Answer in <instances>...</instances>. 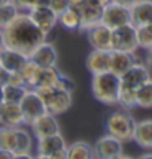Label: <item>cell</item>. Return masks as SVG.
<instances>
[{
	"mask_svg": "<svg viewBox=\"0 0 152 159\" xmlns=\"http://www.w3.org/2000/svg\"><path fill=\"white\" fill-rule=\"evenodd\" d=\"M136 105L139 108H145V110L152 108V77L137 89Z\"/></svg>",
	"mask_w": 152,
	"mask_h": 159,
	"instance_id": "26",
	"label": "cell"
},
{
	"mask_svg": "<svg viewBox=\"0 0 152 159\" xmlns=\"http://www.w3.org/2000/svg\"><path fill=\"white\" fill-rule=\"evenodd\" d=\"M119 85H121L119 75H116L111 70L93 74L92 82H90L92 93H93V97H95V100H98V102L103 103V105H108V107L118 105Z\"/></svg>",
	"mask_w": 152,
	"mask_h": 159,
	"instance_id": "2",
	"label": "cell"
},
{
	"mask_svg": "<svg viewBox=\"0 0 152 159\" xmlns=\"http://www.w3.org/2000/svg\"><path fill=\"white\" fill-rule=\"evenodd\" d=\"M36 7H49V0H36Z\"/></svg>",
	"mask_w": 152,
	"mask_h": 159,
	"instance_id": "41",
	"label": "cell"
},
{
	"mask_svg": "<svg viewBox=\"0 0 152 159\" xmlns=\"http://www.w3.org/2000/svg\"><path fill=\"white\" fill-rule=\"evenodd\" d=\"M84 2H85V0H69V3H71V5H80Z\"/></svg>",
	"mask_w": 152,
	"mask_h": 159,
	"instance_id": "44",
	"label": "cell"
},
{
	"mask_svg": "<svg viewBox=\"0 0 152 159\" xmlns=\"http://www.w3.org/2000/svg\"><path fill=\"white\" fill-rule=\"evenodd\" d=\"M31 133L34 139H43L46 136H51V134L61 133V125L57 121V116L49 113V111H44L43 115H39L36 120H33L30 125Z\"/></svg>",
	"mask_w": 152,
	"mask_h": 159,
	"instance_id": "9",
	"label": "cell"
},
{
	"mask_svg": "<svg viewBox=\"0 0 152 159\" xmlns=\"http://www.w3.org/2000/svg\"><path fill=\"white\" fill-rule=\"evenodd\" d=\"M20 107L25 116V125H30L33 120H36L39 115H43L44 111H48L43 103V100L39 98V95L36 93L34 89H28L26 93L23 95V98L20 100Z\"/></svg>",
	"mask_w": 152,
	"mask_h": 159,
	"instance_id": "10",
	"label": "cell"
},
{
	"mask_svg": "<svg viewBox=\"0 0 152 159\" xmlns=\"http://www.w3.org/2000/svg\"><path fill=\"white\" fill-rule=\"evenodd\" d=\"M145 64L150 67V70H152V48L150 49H147V54H145Z\"/></svg>",
	"mask_w": 152,
	"mask_h": 159,
	"instance_id": "39",
	"label": "cell"
},
{
	"mask_svg": "<svg viewBox=\"0 0 152 159\" xmlns=\"http://www.w3.org/2000/svg\"><path fill=\"white\" fill-rule=\"evenodd\" d=\"M5 2H10V0H0V5H2V3H5Z\"/></svg>",
	"mask_w": 152,
	"mask_h": 159,
	"instance_id": "46",
	"label": "cell"
},
{
	"mask_svg": "<svg viewBox=\"0 0 152 159\" xmlns=\"http://www.w3.org/2000/svg\"><path fill=\"white\" fill-rule=\"evenodd\" d=\"M38 67H39L38 64L34 62L33 59H30V57H28L26 62L23 64V67L20 69L21 77H23V80H25V85L28 87V89H31V85H33V80H34V75H36Z\"/></svg>",
	"mask_w": 152,
	"mask_h": 159,
	"instance_id": "31",
	"label": "cell"
},
{
	"mask_svg": "<svg viewBox=\"0 0 152 159\" xmlns=\"http://www.w3.org/2000/svg\"><path fill=\"white\" fill-rule=\"evenodd\" d=\"M5 84H11V85H25V80L21 77V72L16 70V72H7V79H5Z\"/></svg>",
	"mask_w": 152,
	"mask_h": 159,
	"instance_id": "34",
	"label": "cell"
},
{
	"mask_svg": "<svg viewBox=\"0 0 152 159\" xmlns=\"http://www.w3.org/2000/svg\"><path fill=\"white\" fill-rule=\"evenodd\" d=\"M0 148L11 154L18 151V126H0Z\"/></svg>",
	"mask_w": 152,
	"mask_h": 159,
	"instance_id": "24",
	"label": "cell"
},
{
	"mask_svg": "<svg viewBox=\"0 0 152 159\" xmlns=\"http://www.w3.org/2000/svg\"><path fill=\"white\" fill-rule=\"evenodd\" d=\"M129 10H131V23L134 26L152 23V0H139Z\"/></svg>",
	"mask_w": 152,
	"mask_h": 159,
	"instance_id": "22",
	"label": "cell"
},
{
	"mask_svg": "<svg viewBox=\"0 0 152 159\" xmlns=\"http://www.w3.org/2000/svg\"><path fill=\"white\" fill-rule=\"evenodd\" d=\"M56 87H59V89H62V90H67V92H74V89H75V84H74V80L71 79V77H67V75H61V79L57 80V84H56Z\"/></svg>",
	"mask_w": 152,
	"mask_h": 159,
	"instance_id": "33",
	"label": "cell"
},
{
	"mask_svg": "<svg viewBox=\"0 0 152 159\" xmlns=\"http://www.w3.org/2000/svg\"><path fill=\"white\" fill-rule=\"evenodd\" d=\"M136 36H137V44L141 49H150L152 48V23L136 26Z\"/></svg>",
	"mask_w": 152,
	"mask_h": 159,
	"instance_id": "29",
	"label": "cell"
},
{
	"mask_svg": "<svg viewBox=\"0 0 152 159\" xmlns=\"http://www.w3.org/2000/svg\"><path fill=\"white\" fill-rule=\"evenodd\" d=\"M93 146L87 141H74L72 144H67V159H92Z\"/></svg>",
	"mask_w": 152,
	"mask_h": 159,
	"instance_id": "25",
	"label": "cell"
},
{
	"mask_svg": "<svg viewBox=\"0 0 152 159\" xmlns=\"http://www.w3.org/2000/svg\"><path fill=\"white\" fill-rule=\"evenodd\" d=\"M134 126H136V120H134L131 110H124L121 107L115 111H110L105 120V131L121 139L123 143L132 141Z\"/></svg>",
	"mask_w": 152,
	"mask_h": 159,
	"instance_id": "3",
	"label": "cell"
},
{
	"mask_svg": "<svg viewBox=\"0 0 152 159\" xmlns=\"http://www.w3.org/2000/svg\"><path fill=\"white\" fill-rule=\"evenodd\" d=\"M152 77V70L145 62L137 61L136 64H132V67L129 70H126L124 74L121 75V85L131 87V89L137 90L142 84H145L149 79Z\"/></svg>",
	"mask_w": 152,
	"mask_h": 159,
	"instance_id": "11",
	"label": "cell"
},
{
	"mask_svg": "<svg viewBox=\"0 0 152 159\" xmlns=\"http://www.w3.org/2000/svg\"><path fill=\"white\" fill-rule=\"evenodd\" d=\"M90 2H95V3H98V5H102V7H105V5L110 3L111 0H90Z\"/></svg>",
	"mask_w": 152,
	"mask_h": 159,
	"instance_id": "43",
	"label": "cell"
},
{
	"mask_svg": "<svg viewBox=\"0 0 152 159\" xmlns=\"http://www.w3.org/2000/svg\"><path fill=\"white\" fill-rule=\"evenodd\" d=\"M5 38H3V31H2V28H0V51H2L3 48H5Z\"/></svg>",
	"mask_w": 152,
	"mask_h": 159,
	"instance_id": "42",
	"label": "cell"
},
{
	"mask_svg": "<svg viewBox=\"0 0 152 159\" xmlns=\"http://www.w3.org/2000/svg\"><path fill=\"white\" fill-rule=\"evenodd\" d=\"M30 59H33L38 66L44 67V66H57V49L51 41H43L39 46L34 48V51L31 52Z\"/></svg>",
	"mask_w": 152,
	"mask_h": 159,
	"instance_id": "16",
	"label": "cell"
},
{
	"mask_svg": "<svg viewBox=\"0 0 152 159\" xmlns=\"http://www.w3.org/2000/svg\"><path fill=\"white\" fill-rule=\"evenodd\" d=\"M18 13H20L18 7H16L11 0H10V2L2 3V5H0V28H5L8 23H11Z\"/></svg>",
	"mask_w": 152,
	"mask_h": 159,
	"instance_id": "30",
	"label": "cell"
},
{
	"mask_svg": "<svg viewBox=\"0 0 152 159\" xmlns=\"http://www.w3.org/2000/svg\"><path fill=\"white\" fill-rule=\"evenodd\" d=\"M136 93L137 90L131 89L126 85H119V93H118V107L124 110H132L136 108Z\"/></svg>",
	"mask_w": 152,
	"mask_h": 159,
	"instance_id": "27",
	"label": "cell"
},
{
	"mask_svg": "<svg viewBox=\"0 0 152 159\" xmlns=\"http://www.w3.org/2000/svg\"><path fill=\"white\" fill-rule=\"evenodd\" d=\"M123 141L110 133H105L93 144V156L98 159H118L124 154Z\"/></svg>",
	"mask_w": 152,
	"mask_h": 159,
	"instance_id": "6",
	"label": "cell"
},
{
	"mask_svg": "<svg viewBox=\"0 0 152 159\" xmlns=\"http://www.w3.org/2000/svg\"><path fill=\"white\" fill-rule=\"evenodd\" d=\"M62 72L57 66H44L38 67L36 75H34L31 89H39V87H52L57 84V80L61 79Z\"/></svg>",
	"mask_w": 152,
	"mask_h": 159,
	"instance_id": "19",
	"label": "cell"
},
{
	"mask_svg": "<svg viewBox=\"0 0 152 159\" xmlns=\"http://www.w3.org/2000/svg\"><path fill=\"white\" fill-rule=\"evenodd\" d=\"M26 59H28L26 54H23L18 49L8 48V46H5L0 51V64H2V67L7 72H16V70H20L23 67V64L26 62Z\"/></svg>",
	"mask_w": 152,
	"mask_h": 159,
	"instance_id": "18",
	"label": "cell"
},
{
	"mask_svg": "<svg viewBox=\"0 0 152 159\" xmlns=\"http://www.w3.org/2000/svg\"><path fill=\"white\" fill-rule=\"evenodd\" d=\"M85 67L92 75L110 70V51L108 49H93L92 48V51L87 54Z\"/></svg>",
	"mask_w": 152,
	"mask_h": 159,
	"instance_id": "17",
	"label": "cell"
},
{
	"mask_svg": "<svg viewBox=\"0 0 152 159\" xmlns=\"http://www.w3.org/2000/svg\"><path fill=\"white\" fill-rule=\"evenodd\" d=\"M34 156L39 159H67V143L62 133H56L43 139H36Z\"/></svg>",
	"mask_w": 152,
	"mask_h": 159,
	"instance_id": "5",
	"label": "cell"
},
{
	"mask_svg": "<svg viewBox=\"0 0 152 159\" xmlns=\"http://www.w3.org/2000/svg\"><path fill=\"white\" fill-rule=\"evenodd\" d=\"M80 10V31L84 33L89 28L102 23V13H103V7L95 2L85 0L84 3L77 5Z\"/></svg>",
	"mask_w": 152,
	"mask_h": 159,
	"instance_id": "14",
	"label": "cell"
},
{
	"mask_svg": "<svg viewBox=\"0 0 152 159\" xmlns=\"http://www.w3.org/2000/svg\"><path fill=\"white\" fill-rule=\"evenodd\" d=\"M0 103H3V85L0 84Z\"/></svg>",
	"mask_w": 152,
	"mask_h": 159,
	"instance_id": "45",
	"label": "cell"
},
{
	"mask_svg": "<svg viewBox=\"0 0 152 159\" xmlns=\"http://www.w3.org/2000/svg\"><path fill=\"white\" fill-rule=\"evenodd\" d=\"M5 79H7V70L2 67V64H0V84H5Z\"/></svg>",
	"mask_w": 152,
	"mask_h": 159,
	"instance_id": "40",
	"label": "cell"
},
{
	"mask_svg": "<svg viewBox=\"0 0 152 159\" xmlns=\"http://www.w3.org/2000/svg\"><path fill=\"white\" fill-rule=\"evenodd\" d=\"M2 31L5 44L8 48L21 51L26 56H30L36 46H39L43 41L48 39V36L34 25L28 11H20L13 21L8 23L5 28H2Z\"/></svg>",
	"mask_w": 152,
	"mask_h": 159,
	"instance_id": "1",
	"label": "cell"
},
{
	"mask_svg": "<svg viewBox=\"0 0 152 159\" xmlns=\"http://www.w3.org/2000/svg\"><path fill=\"white\" fill-rule=\"evenodd\" d=\"M111 2H115V3H119V5H124V7H132L136 2H139V0H111Z\"/></svg>",
	"mask_w": 152,
	"mask_h": 159,
	"instance_id": "37",
	"label": "cell"
},
{
	"mask_svg": "<svg viewBox=\"0 0 152 159\" xmlns=\"http://www.w3.org/2000/svg\"><path fill=\"white\" fill-rule=\"evenodd\" d=\"M20 11H30L31 8L36 7V0H11Z\"/></svg>",
	"mask_w": 152,
	"mask_h": 159,
	"instance_id": "35",
	"label": "cell"
},
{
	"mask_svg": "<svg viewBox=\"0 0 152 159\" xmlns=\"http://www.w3.org/2000/svg\"><path fill=\"white\" fill-rule=\"evenodd\" d=\"M111 49H123L136 52L139 49L137 36H136V26L132 23H128L124 26L115 28L111 33Z\"/></svg>",
	"mask_w": 152,
	"mask_h": 159,
	"instance_id": "7",
	"label": "cell"
},
{
	"mask_svg": "<svg viewBox=\"0 0 152 159\" xmlns=\"http://www.w3.org/2000/svg\"><path fill=\"white\" fill-rule=\"evenodd\" d=\"M0 159H13V154H11L10 151L0 148Z\"/></svg>",
	"mask_w": 152,
	"mask_h": 159,
	"instance_id": "38",
	"label": "cell"
},
{
	"mask_svg": "<svg viewBox=\"0 0 152 159\" xmlns=\"http://www.w3.org/2000/svg\"><path fill=\"white\" fill-rule=\"evenodd\" d=\"M28 15L31 16L34 25H36L48 38H49V34L54 31V28L57 26V15L49 7H34L28 11Z\"/></svg>",
	"mask_w": 152,
	"mask_h": 159,
	"instance_id": "12",
	"label": "cell"
},
{
	"mask_svg": "<svg viewBox=\"0 0 152 159\" xmlns=\"http://www.w3.org/2000/svg\"><path fill=\"white\" fill-rule=\"evenodd\" d=\"M102 23L110 26L111 30L131 23V10H129V7H124V5H119V3H115V2L106 3L103 7Z\"/></svg>",
	"mask_w": 152,
	"mask_h": 159,
	"instance_id": "8",
	"label": "cell"
},
{
	"mask_svg": "<svg viewBox=\"0 0 152 159\" xmlns=\"http://www.w3.org/2000/svg\"><path fill=\"white\" fill-rule=\"evenodd\" d=\"M36 93L39 95V98L43 100L46 110L52 115H62L72 107V95L74 92H67L62 90L59 87L52 85V87H39V89H34Z\"/></svg>",
	"mask_w": 152,
	"mask_h": 159,
	"instance_id": "4",
	"label": "cell"
},
{
	"mask_svg": "<svg viewBox=\"0 0 152 159\" xmlns=\"http://www.w3.org/2000/svg\"><path fill=\"white\" fill-rule=\"evenodd\" d=\"M132 141L139 148L152 151V118L136 121L134 133H132Z\"/></svg>",
	"mask_w": 152,
	"mask_h": 159,
	"instance_id": "20",
	"label": "cell"
},
{
	"mask_svg": "<svg viewBox=\"0 0 152 159\" xmlns=\"http://www.w3.org/2000/svg\"><path fill=\"white\" fill-rule=\"evenodd\" d=\"M87 34V41L93 49H108L111 51V33L113 30L103 23L89 28L87 31H84Z\"/></svg>",
	"mask_w": 152,
	"mask_h": 159,
	"instance_id": "13",
	"label": "cell"
},
{
	"mask_svg": "<svg viewBox=\"0 0 152 159\" xmlns=\"http://www.w3.org/2000/svg\"><path fill=\"white\" fill-rule=\"evenodd\" d=\"M18 157H26V159H31L34 157V154L31 151H21V152H15L13 154V159H18Z\"/></svg>",
	"mask_w": 152,
	"mask_h": 159,
	"instance_id": "36",
	"label": "cell"
},
{
	"mask_svg": "<svg viewBox=\"0 0 152 159\" xmlns=\"http://www.w3.org/2000/svg\"><path fill=\"white\" fill-rule=\"evenodd\" d=\"M57 25L67 31H80V10L77 5H69L62 13L57 15Z\"/></svg>",
	"mask_w": 152,
	"mask_h": 159,
	"instance_id": "23",
	"label": "cell"
},
{
	"mask_svg": "<svg viewBox=\"0 0 152 159\" xmlns=\"http://www.w3.org/2000/svg\"><path fill=\"white\" fill-rule=\"evenodd\" d=\"M139 59L136 52L131 51H123V49H111L110 51V70L115 72L116 75H121L132 67Z\"/></svg>",
	"mask_w": 152,
	"mask_h": 159,
	"instance_id": "15",
	"label": "cell"
},
{
	"mask_svg": "<svg viewBox=\"0 0 152 159\" xmlns=\"http://www.w3.org/2000/svg\"><path fill=\"white\" fill-rule=\"evenodd\" d=\"M25 125V116L20 103H2V125L0 126H21Z\"/></svg>",
	"mask_w": 152,
	"mask_h": 159,
	"instance_id": "21",
	"label": "cell"
},
{
	"mask_svg": "<svg viewBox=\"0 0 152 159\" xmlns=\"http://www.w3.org/2000/svg\"><path fill=\"white\" fill-rule=\"evenodd\" d=\"M28 87L26 85H11V84H3V102L8 103H20V100L26 93Z\"/></svg>",
	"mask_w": 152,
	"mask_h": 159,
	"instance_id": "28",
	"label": "cell"
},
{
	"mask_svg": "<svg viewBox=\"0 0 152 159\" xmlns=\"http://www.w3.org/2000/svg\"><path fill=\"white\" fill-rule=\"evenodd\" d=\"M69 5H71V3H69V0H49V8L54 11L56 15L62 13Z\"/></svg>",
	"mask_w": 152,
	"mask_h": 159,
	"instance_id": "32",
	"label": "cell"
}]
</instances>
